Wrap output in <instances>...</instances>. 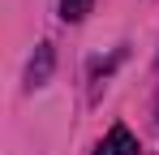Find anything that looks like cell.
<instances>
[{
    "instance_id": "cell-1",
    "label": "cell",
    "mask_w": 159,
    "mask_h": 155,
    "mask_svg": "<svg viewBox=\"0 0 159 155\" xmlns=\"http://www.w3.org/2000/svg\"><path fill=\"white\" fill-rule=\"evenodd\" d=\"M95 155H138V142H133V134H129L125 125H112Z\"/></svg>"
},
{
    "instance_id": "cell-2",
    "label": "cell",
    "mask_w": 159,
    "mask_h": 155,
    "mask_svg": "<svg viewBox=\"0 0 159 155\" xmlns=\"http://www.w3.org/2000/svg\"><path fill=\"white\" fill-rule=\"evenodd\" d=\"M52 65H56L52 48H48V43H39V48H34V60H30V69H26V86H30V91H34V86H43V82L52 78Z\"/></svg>"
},
{
    "instance_id": "cell-3",
    "label": "cell",
    "mask_w": 159,
    "mask_h": 155,
    "mask_svg": "<svg viewBox=\"0 0 159 155\" xmlns=\"http://www.w3.org/2000/svg\"><path fill=\"white\" fill-rule=\"evenodd\" d=\"M90 4H95V0H60V17H65V22H82V17L90 13Z\"/></svg>"
}]
</instances>
